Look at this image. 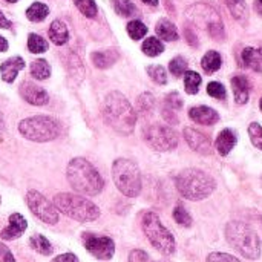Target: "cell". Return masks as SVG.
<instances>
[{
    "instance_id": "1",
    "label": "cell",
    "mask_w": 262,
    "mask_h": 262,
    "mask_svg": "<svg viewBox=\"0 0 262 262\" xmlns=\"http://www.w3.org/2000/svg\"><path fill=\"white\" fill-rule=\"evenodd\" d=\"M101 112L104 123L111 126L114 130L123 135L132 134L137 123V114L132 104L121 92H111L103 101Z\"/></svg>"
},
{
    "instance_id": "2",
    "label": "cell",
    "mask_w": 262,
    "mask_h": 262,
    "mask_svg": "<svg viewBox=\"0 0 262 262\" xmlns=\"http://www.w3.org/2000/svg\"><path fill=\"white\" fill-rule=\"evenodd\" d=\"M66 175L72 189L88 196L98 195L104 187L100 172L84 158H74L68 164Z\"/></svg>"
},
{
    "instance_id": "3",
    "label": "cell",
    "mask_w": 262,
    "mask_h": 262,
    "mask_svg": "<svg viewBox=\"0 0 262 262\" xmlns=\"http://www.w3.org/2000/svg\"><path fill=\"white\" fill-rule=\"evenodd\" d=\"M175 184L180 195L190 201H203L209 198L216 187L215 180L200 169H186L180 172L175 178Z\"/></svg>"
},
{
    "instance_id": "4",
    "label": "cell",
    "mask_w": 262,
    "mask_h": 262,
    "mask_svg": "<svg viewBox=\"0 0 262 262\" xmlns=\"http://www.w3.org/2000/svg\"><path fill=\"white\" fill-rule=\"evenodd\" d=\"M227 243L247 259H258L261 256V239L258 233L246 223L232 221L226 227Z\"/></svg>"
},
{
    "instance_id": "5",
    "label": "cell",
    "mask_w": 262,
    "mask_h": 262,
    "mask_svg": "<svg viewBox=\"0 0 262 262\" xmlns=\"http://www.w3.org/2000/svg\"><path fill=\"white\" fill-rule=\"evenodd\" d=\"M54 206L63 215L80 223H91L100 216V210L92 201L72 193H58L54 198Z\"/></svg>"
},
{
    "instance_id": "6",
    "label": "cell",
    "mask_w": 262,
    "mask_h": 262,
    "mask_svg": "<svg viewBox=\"0 0 262 262\" xmlns=\"http://www.w3.org/2000/svg\"><path fill=\"white\" fill-rule=\"evenodd\" d=\"M18 132L29 141L45 143L55 140L61 134V124L52 117L37 115L20 121Z\"/></svg>"
},
{
    "instance_id": "7",
    "label": "cell",
    "mask_w": 262,
    "mask_h": 262,
    "mask_svg": "<svg viewBox=\"0 0 262 262\" xmlns=\"http://www.w3.org/2000/svg\"><path fill=\"white\" fill-rule=\"evenodd\" d=\"M112 178L117 189L129 196L135 198L141 192V172L138 166L126 158H120L112 164Z\"/></svg>"
},
{
    "instance_id": "8",
    "label": "cell",
    "mask_w": 262,
    "mask_h": 262,
    "mask_svg": "<svg viewBox=\"0 0 262 262\" xmlns=\"http://www.w3.org/2000/svg\"><path fill=\"white\" fill-rule=\"evenodd\" d=\"M143 226V232L147 236V239L150 241V244L163 255H172L175 253L177 244H175V238L173 235L163 226V223L160 221L158 215L154 212H147L143 216L141 221Z\"/></svg>"
},
{
    "instance_id": "9",
    "label": "cell",
    "mask_w": 262,
    "mask_h": 262,
    "mask_svg": "<svg viewBox=\"0 0 262 262\" xmlns=\"http://www.w3.org/2000/svg\"><path fill=\"white\" fill-rule=\"evenodd\" d=\"M144 141L158 152H169L178 146V135L175 130L164 124H150L143 130Z\"/></svg>"
},
{
    "instance_id": "10",
    "label": "cell",
    "mask_w": 262,
    "mask_h": 262,
    "mask_svg": "<svg viewBox=\"0 0 262 262\" xmlns=\"http://www.w3.org/2000/svg\"><path fill=\"white\" fill-rule=\"evenodd\" d=\"M26 204H28L29 210L40 221H43L46 224H57L58 223V210L40 192L29 190L28 195H26Z\"/></svg>"
},
{
    "instance_id": "11",
    "label": "cell",
    "mask_w": 262,
    "mask_h": 262,
    "mask_svg": "<svg viewBox=\"0 0 262 262\" xmlns=\"http://www.w3.org/2000/svg\"><path fill=\"white\" fill-rule=\"evenodd\" d=\"M83 241H84L86 250L98 259L107 261L115 253V244L107 236H95V235L86 233L83 236Z\"/></svg>"
},
{
    "instance_id": "12",
    "label": "cell",
    "mask_w": 262,
    "mask_h": 262,
    "mask_svg": "<svg viewBox=\"0 0 262 262\" xmlns=\"http://www.w3.org/2000/svg\"><path fill=\"white\" fill-rule=\"evenodd\" d=\"M184 138H186L187 144L190 146V149H193L195 152L203 154V155L212 154V149H213L212 141L203 132H200L193 127H186L184 129Z\"/></svg>"
},
{
    "instance_id": "13",
    "label": "cell",
    "mask_w": 262,
    "mask_h": 262,
    "mask_svg": "<svg viewBox=\"0 0 262 262\" xmlns=\"http://www.w3.org/2000/svg\"><path fill=\"white\" fill-rule=\"evenodd\" d=\"M20 94L29 104H34V106H45L49 101V94L32 81L21 83Z\"/></svg>"
},
{
    "instance_id": "14",
    "label": "cell",
    "mask_w": 262,
    "mask_h": 262,
    "mask_svg": "<svg viewBox=\"0 0 262 262\" xmlns=\"http://www.w3.org/2000/svg\"><path fill=\"white\" fill-rule=\"evenodd\" d=\"M189 117H190V120H193L195 123L203 124V126H212V124L218 123V120H220L218 112L215 109L209 107V106H195V107H190Z\"/></svg>"
},
{
    "instance_id": "15",
    "label": "cell",
    "mask_w": 262,
    "mask_h": 262,
    "mask_svg": "<svg viewBox=\"0 0 262 262\" xmlns=\"http://www.w3.org/2000/svg\"><path fill=\"white\" fill-rule=\"evenodd\" d=\"M26 227H28L26 220L20 213H12L9 216V226L2 230V238L6 239V241L17 239V238H20L23 235Z\"/></svg>"
},
{
    "instance_id": "16",
    "label": "cell",
    "mask_w": 262,
    "mask_h": 262,
    "mask_svg": "<svg viewBox=\"0 0 262 262\" xmlns=\"http://www.w3.org/2000/svg\"><path fill=\"white\" fill-rule=\"evenodd\" d=\"M25 68V60L21 57H12V58H8L6 61H3L0 64V75H2V80L6 81V83H12L17 77V74Z\"/></svg>"
},
{
    "instance_id": "17",
    "label": "cell",
    "mask_w": 262,
    "mask_h": 262,
    "mask_svg": "<svg viewBox=\"0 0 262 262\" xmlns=\"http://www.w3.org/2000/svg\"><path fill=\"white\" fill-rule=\"evenodd\" d=\"M232 91L235 95V101L238 104H246L250 97V81L244 75H236L232 78Z\"/></svg>"
},
{
    "instance_id": "18",
    "label": "cell",
    "mask_w": 262,
    "mask_h": 262,
    "mask_svg": "<svg viewBox=\"0 0 262 262\" xmlns=\"http://www.w3.org/2000/svg\"><path fill=\"white\" fill-rule=\"evenodd\" d=\"M236 144V135L232 129H223L218 137H216V141H215V147L218 150L220 155L226 157L230 154V150L235 147Z\"/></svg>"
},
{
    "instance_id": "19",
    "label": "cell",
    "mask_w": 262,
    "mask_h": 262,
    "mask_svg": "<svg viewBox=\"0 0 262 262\" xmlns=\"http://www.w3.org/2000/svg\"><path fill=\"white\" fill-rule=\"evenodd\" d=\"M48 34H49V40L57 46H61L69 40V31L61 20H54L49 26Z\"/></svg>"
},
{
    "instance_id": "20",
    "label": "cell",
    "mask_w": 262,
    "mask_h": 262,
    "mask_svg": "<svg viewBox=\"0 0 262 262\" xmlns=\"http://www.w3.org/2000/svg\"><path fill=\"white\" fill-rule=\"evenodd\" d=\"M243 63L256 72H262V48H246L241 54Z\"/></svg>"
},
{
    "instance_id": "21",
    "label": "cell",
    "mask_w": 262,
    "mask_h": 262,
    "mask_svg": "<svg viewBox=\"0 0 262 262\" xmlns=\"http://www.w3.org/2000/svg\"><path fill=\"white\" fill-rule=\"evenodd\" d=\"M155 31H157V35L161 38V40H166V41H175L178 40V29L177 26L167 20V18H161L157 26H155Z\"/></svg>"
},
{
    "instance_id": "22",
    "label": "cell",
    "mask_w": 262,
    "mask_h": 262,
    "mask_svg": "<svg viewBox=\"0 0 262 262\" xmlns=\"http://www.w3.org/2000/svg\"><path fill=\"white\" fill-rule=\"evenodd\" d=\"M92 63L100 68V69H106L109 66H112L117 60H118V52L117 51H98V52H92L91 55Z\"/></svg>"
},
{
    "instance_id": "23",
    "label": "cell",
    "mask_w": 262,
    "mask_h": 262,
    "mask_svg": "<svg viewBox=\"0 0 262 262\" xmlns=\"http://www.w3.org/2000/svg\"><path fill=\"white\" fill-rule=\"evenodd\" d=\"M221 64H223V58H221L220 52H216V51H209V52H206V55H204L203 60H201V66H203V69H204L207 74L216 72V71L221 68Z\"/></svg>"
},
{
    "instance_id": "24",
    "label": "cell",
    "mask_w": 262,
    "mask_h": 262,
    "mask_svg": "<svg viewBox=\"0 0 262 262\" xmlns=\"http://www.w3.org/2000/svg\"><path fill=\"white\" fill-rule=\"evenodd\" d=\"M48 14H49V8H48V5H45L41 2H35L26 9V17L31 21H43L48 17Z\"/></svg>"
},
{
    "instance_id": "25",
    "label": "cell",
    "mask_w": 262,
    "mask_h": 262,
    "mask_svg": "<svg viewBox=\"0 0 262 262\" xmlns=\"http://www.w3.org/2000/svg\"><path fill=\"white\" fill-rule=\"evenodd\" d=\"M31 74L37 80H46L51 75V66L46 60L38 58L31 63Z\"/></svg>"
},
{
    "instance_id": "26",
    "label": "cell",
    "mask_w": 262,
    "mask_h": 262,
    "mask_svg": "<svg viewBox=\"0 0 262 262\" xmlns=\"http://www.w3.org/2000/svg\"><path fill=\"white\" fill-rule=\"evenodd\" d=\"M143 52L149 57H157L160 55L163 51H164V45L157 38V37H149L143 41V46H141Z\"/></svg>"
},
{
    "instance_id": "27",
    "label": "cell",
    "mask_w": 262,
    "mask_h": 262,
    "mask_svg": "<svg viewBox=\"0 0 262 262\" xmlns=\"http://www.w3.org/2000/svg\"><path fill=\"white\" fill-rule=\"evenodd\" d=\"M201 81H203L201 75L198 72H195V71H187L184 74V86H186L187 94H190V95L198 94V89H200Z\"/></svg>"
},
{
    "instance_id": "28",
    "label": "cell",
    "mask_w": 262,
    "mask_h": 262,
    "mask_svg": "<svg viewBox=\"0 0 262 262\" xmlns=\"http://www.w3.org/2000/svg\"><path fill=\"white\" fill-rule=\"evenodd\" d=\"M29 244H31V247H32L35 252H38L40 255L49 256V255L52 253V246H51L49 241H48L45 236H41V235H34V236L29 239Z\"/></svg>"
},
{
    "instance_id": "29",
    "label": "cell",
    "mask_w": 262,
    "mask_h": 262,
    "mask_svg": "<svg viewBox=\"0 0 262 262\" xmlns=\"http://www.w3.org/2000/svg\"><path fill=\"white\" fill-rule=\"evenodd\" d=\"M232 15L236 18V20H246L247 15H249V9H247V5L244 0H226Z\"/></svg>"
},
{
    "instance_id": "30",
    "label": "cell",
    "mask_w": 262,
    "mask_h": 262,
    "mask_svg": "<svg viewBox=\"0 0 262 262\" xmlns=\"http://www.w3.org/2000/svg\"><path fill=\"white\" fill-rule=\"evenodd\" d=\"M48 48H49V45H48V41H46L43 37H40V35H37V34H29V37H28V49H29L32 54L46 52Z\"/></svg>"
},
{
    "instance_id": "31",
    "label": "cell",
    "mask_w": 262,
    "mask_h": 262,
    "mask_svg": "<svg viewBox=\"0 0 262 262\" xmlns=\"http://www.w3.org/2000/svg\"><path fill=\"white\" fill-rule=\"evenodd\" d=\"M112 3L115 12L121 17H132L137 12V8L130 0H112Z\"/></svg>"
},
{
    "instance_id": "32",
    "label": "cell",
    "mask_w": 262,
    "mask_h": 262,
    "mask_svg": "<svg viewBox=\"0 0 262 262\" xmlns=\"http://www.w3.org/2000/svg\"><path fill=\"white\" fill-rule=\"evenodd\" d=\"M127 34L132 40H140L147 34V26L140 20H132L127 23Z\"/></svg>"
},
{
    "instance_id": "33",
    "label": "cell",
    "mask_w": 262,
    "mask_h": 262,
    "mask_svg": "<svg viewBox=\"0 0 262 262\" xmlns=\"http://www.w3.org/2000/svg\"><path fill=\"white\" fill-rule=\"evenodd\" d=\"M74 3H75V6L78 8V11H80L83 15L89 17V18L95 17L97 12H98V8H97L95 0H74Z\"/></svg>"
},
{
    "instance_id": "34",
    "label": "cell",
    "mask_w": 262,
    "mask_h": 262,
    "mask_svg": "<svg viewBox=\"0 0 262 262\" xmlns=\"http://www.w3.org/2000/svg\"><path fill=\"white\" fill-rule=\"evenodd\" d=\"M137 107H138V111H140L141 114L147 115V114H150V112L154 111V107H155V98H154L150 94H143V95H140L138 100H137Z\"/></svg>"
},
{
    "instance_id": "35",
    "label": "cell",
    "mask_w": 262,
    "mask_h": 262,
    "mask_svg": "<svg viewBox=\"0 0 262 262\" xmlns=\"http://www.w3.org/2000/svg\"><path fill=\"white\" fill-rule=\"evenodd\" d=\"M173 220L180 226H183V227H190L192 226V216H190V213L181 204L175 206V209H173Z\"/></svg>"
},
{
    "instance_id": "36",
    "label": "cell",
    "mask_w": 262,
    "mask_h": 262,
    "mask_svg": "<svg viewBox=\"0 0 262 262\" xmlns=\"http://www.w3.org/2000/svg\"><path fill=\"white\" fill-rule=\"evenodd\" d=\"M147 74L149 77L157 83V84H166L167 81V72L163 66L160 64H154V66H149L147 68Z\"/></svg>"
},
{
    "instance_id": "37",
    "label": "cell",
    "mask_w": 262,
    "mask_h": 262,
    "mask_svg": "<svg viewBox=\"0 0 262 262\" xmlns=\"http://www.w3.org/2000/svg\"><path fill=\"white\" fill-rule=\"evenodd\" d=\"M169 71L175 75V77H181L187 72V61L184 57H175L173 60H170L169 63Z\"/></svg>"
},
{
    "instance_id": "38",
    "label": "cell",
    "mask_w": 262,
    "mask_h": 262,
    "mask_svg": "<svg viewBox=\"0 0 262 262\" xmlns=\"http://www.w3.org/2000/svg\"><path fill=\"white\" fill-rule=\"evenodd\" d=\"M249 135H250V141L255 147H258L262 150V126L259 123H252L249 126Z\"/></svg>"
},
{
    "instance_id": "39",
    "label": "cell",
    "mask_w": 262,
    "mask_h": 262,
    "mask_svg": "<svg viewBox=\"0 0 262 262\" xmlns=\"http://www.w3.org/2000/svg\"><path fill=\"white\" fill-rule=\"evenodd\" d=\"M207 94L216 100H226L227 97V92H226V88L224 84H221L220 81H210L207 84Z\"/></svg>"
},
{
    "instance_id": "40",
    "label": "cell",
    "mask_w": 262,
    "mask_h": 262,
    "mask_svg": "<svg viewBox=\"0 0 262 262\" xmlns=\"http://www.w3.org/2000/svg\"><path fill=\"white\" fill-rule=\"evenodd\" d=\"M206 262H241L238 258L229 255V253H221V252H215V253H210L207 256V261Z\"/></svg>"
},
{
    "instance_id": "41",
    "label": "cell",
    "mask_w": 262,
    "mask_h": 262,
    "mask_svg": "<svg viewBox=\"0 0 262 262\" xmlns=\"http://www.w3.org/2000/svg\"><path fill=\"white\" fill-rule=\"evenodd\" d=\"M164 101H166V107H169L172 111H178V109L183 107V100H181V97L177 92L169 94Z\"/></svg>"
},
{
    "instance_id": "42",
    "label": "cell",
    "mask_w": 262,
    "mask_h": 262,
    "mask_svg": "<svg viewBox=\"0 0 262 262\" xmlns=\"http://www.w3.org/2000/svg\"><path fill=\"white\" fill-rule=\"evenodd\" d=\"M129 262H152L149 255L143 250H134L129 255Z\"/></svg>"
},
{
    "instance_id": "43",
    "label": "cell",
    "mask_w": 262,
    "mask_h": 262,
    "mask_svg": "<svg viewBox=\"0 0 262 262\" xmlns=\"http://www.w3.org/2000/svg\"><path fill=\"white\" fill-rule=\"evenodd\" d=\"M0 261L2 262H15L12 253L9 252L8 247H5L3 244H0Z\"/></svg>"
},
{
    "instance_id": "44",
    "label": "cell",
    "mask_w": 262,
    "mask_h": 262,
    "mask_svg": "<svg viewBox=\"0 0 262 262\" xmlns=\"http://www.w3.org/2000/svg\"><path fill=\"white\" fill-rule=\"evenodd\" d=\"M175 111H172V109H169V107H164L163 109V117H164V120L169 123V124H177L178 123V118H177V115L173 114Z\"/></svg>"
},
{
    "instance_id": "45",
    "label": "cell",
    "mask_w": 262,
    "mask_h": 262,
    "mask_svg": "<svg viewBox=\"0 0 262 262\" xmlns=\"http://www.w3.org/2000/svg\"><path fill=\"white\" fill-rule=\"evenodd\" d=\"M52 262H78V258L72 253H64V255H60L55 259H52Z\"/></svg>"
},
{
    "instance_id": "46",
    "label": "cell",
    "mask_w": 262,
    "mask_h": 262,
    "mask_svg": "<svg viewBox=\"0 0 262 262\" xmlns=\"http://www.w3.org/2000/svg\"><path fill=\"white\" fill-rule=\"evenodd\" d=\"M0 28H3V29H9V28H12V23L3 15V12L0 11Z\"/></svg>"
},
{
    "instance_id": "47",
    "label": "cell",
    "mask_w": 262,
    "mask_h": 262,
    "mask_svg": "<svg viewBox=\"0 0 262 262\" xmlns=\"http://www.w3.org/2000/svg\"><path fill=\"white\" fill-rule=\"evenodd\" d=\"M186 35H187V41L190 43V45H193V46H196L198 45V41H196V37L193 35V32L192 31H186Z\"/></svg>"
},
{
    "instance_id": "48",
    "label": "cell",
    "mask_w": 262,
    "mask_h": 262,
    "mask_svg": "<svg viewBox=\"0 0 262 262\" xmlns=\"http://www.w3.org/2000/svg\"><path fill=\"white\" fill-rule=\"evenodd\" d=\"M6 49H8V41H6L5 37L0 35V52H5Z\"/></svg>"
},
{
    "instance_id": "49",
    "label": "cell",
    "mask_w": 262,
    "mask_h": 262,
    "mask_svg": "<svg viewBox=\"0 0 262 262\" xmlns=\"http://www.w3.org/2000/svg\"><path fill=\"white\" fill-rule=\"evenodd\" d=\"M255 9H256V12H258V14H259V15L262 17V2L261 0H256V2H255Z\"/></svg>"
},
{
    "instance_id": "50",
    "label": "cell",
    "mask_w": 262,
    "mask_h": 262,
    "mask_svg": "<svg viewBox=\"0 0 262 262\" xmlns=\"http://www.w3.org/2000/svg\"><path fill=\"white\" fill-rule=\"evenodd\" d=\"M141 2H144L149 6H158V0H141Z\"/></svg>"
},
{
    "instance_id": "51",
    "label": "cell",
    "mask_w": 262,
    "mask_h": 262,
    "mask_svg": "<svg viewBox=\"0 0 262 262\" xmlns=\"http://www.w3.org/2000/svg\"><path fill=\"white\" fill-rule=\"evenodd\" d=\"M5 2H8V3H15V2H18V0H5Z\"/></svg>"
},
{
    "instance_id": "52",
    "label": "cell",
    "mask_w": 262,
    "mask_h": 262,
    "mask_svg": "<svg viewBox=\"0 0 262 262\" xmlns=\"http://www.w3.org/2000/svg\"><path fill=\"white\" fill-rule=\"evenodd\" d=\"M259 107H261V111H262V98H261V101H259Z\"/></svg>"
},
{
    "instance_id": "53",
    "label": "cell",
    "mask_w": 262,
    "mask_h": 262,
    "mask_svg": "<svg viewBox=\"0 0 262 262\" xmlns=\"http://www.w3.org/2000/svg\"><path fill=\"white\" fill-rule=\"evenodd\" d=\"M0 129H2V118H0Z\"/></svg>"
},
{
    "instance_id": "54",
    "label": "cell",
    "mask_w": 262,
    "mask_h": 262,
    "mask_svg": "<svg viewBox=\"0 0 262 262\" xmlns=\"http://www.w3.org/2000/svg\"><path fill=\"white\" fill-rule=\"evenodd\" d=\"M261 2H262V0H261Z\"/></svg>"
}]
</instances>
